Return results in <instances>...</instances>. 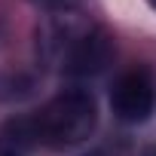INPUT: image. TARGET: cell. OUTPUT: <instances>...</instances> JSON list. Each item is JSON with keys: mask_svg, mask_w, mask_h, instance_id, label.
<instances>
[{"mask_svg": "<svg viewBox=\"0 0 156 156\" xmlns=\"http://www.w3.org/2000/svg\"><path fill=\"white\" fill-rule=\"evenodd\" d=\"M110 55H113L110 34L101 31V28H95V31L83 34L80 40L73 43V49H70V55L64 61V70L73 73V76H89V73L104 70L107 61H110Z\"/></svg>", "mask_w": 156, "mask_h": 156, "instance_id": "3", "label": "cell"}, {"mask_svg": "<svg viewBox=\"0 0 156 156\" xmlns=\"http://www.w3.org/2000/svg\"><path fill=\"white\" fill-rule=\"evenodd\" d=\"M0 156H16V153L12 150H0Z\"/></svg>", "mask_w": 156, "mask_h": 156, "instance_id": "5", "label": "cell"}, {"mask_svg": "<svg viewBox=\"0 0 156 156\" xmlns=\"http://www.w3.org/2000/svg\"><path fill=\"white\" fill-rule=\"evenodd\" d=\"M34 122V141L46 147H70L80 144L95 129V101L86 92H61L52 98Z\"/></svg>", "mask_w": 156, "mask_h": 156, "instance_id": "1", "label": "cell"}, {"mask_svg": "<svg viewBox=\"0 0 156 156\" xmlns=\"http://www.w3.org/2000/svg\"><path fill=\"white\" fill-rule=\"evenodd\" d=\"M34 3H46L49 6V3H61V0H34Z\"/></svg>", "mask_w": 156, "mask_h": 156, "instance_id": "4", "label": "cell"}, {"mask_svg": "<svg viewBox=\"0 0 156 156\" xmlns=\"http://www.w3.org/2000/svg\"><path fill=\"white\" fill-rule=\"evenodd\" d=\"M147 156H156V150H153V153H147Z\"/></svg>", "mask_w": 156, "mask_h": 156, "instance_id": "7", "label": "cell"}, {"mask_svg": "<svg viewBox=\"0 0 156 156\" xmlns=\"http://www.w3.org/2000/svg\"><path fill=\"white\" fill-rule=\"evenodd\" d=\"M147 3H150V6H153V9H156V0H147Z\"/></svg>", "mask_w": 156, "mask_h": 156, "instance_id": "6", "label": "cell"}, {"mask_svg": "<svg viewBox=\"0 0 156 156\" xmlns=\"http://www.w3.org/2000/svg\"><path fill=\"white\" fill-rule=\"evenodd\" d=\"M110 107L122 122H144L153 110V83H150V73L135 67L126 70L119 80L113 83L110 92Z\"/></svg>", "mask_w": 156, "mask_h": 156, "instance_id": "2", "label": "cell"}]
</instances>
